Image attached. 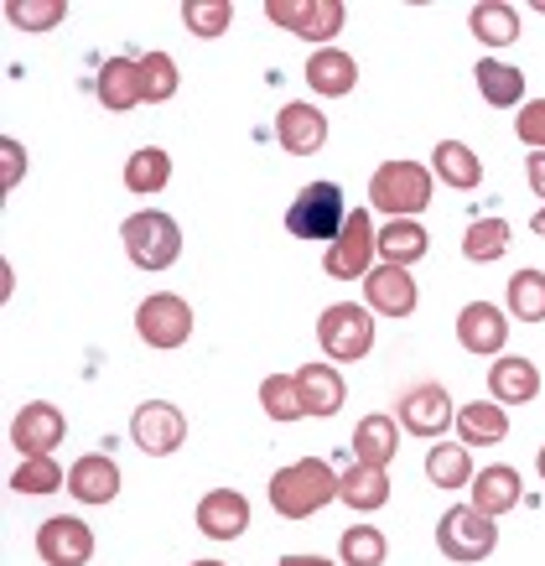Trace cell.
Listing matches in <instances>:
<instances>
[{
    "label": "cell",
    "instance_id": "1",
    "mask_svg": "<svg viewBox=\"0 0 545 566\" xmlns=\"http://www.w3.org/2000/svg\"><path fill=\"white\" fill-rule=\"evenodd\" d=\"M338 483L343 473H333L327 458H296V463L275 468L271 473V510L281 520H312L317 510H327L338 499Z\"/></svg>",
    "mask_w": 545,
    "mask_h": 566
},
{
    "label": "cell",
    "instance_id": "2",
    "mask_svg": "<svg viewBox=\"0 0 545 566\" xmlns=\"http://www.w3.org/2000/svg\"><path fill=\"white\" fill-rule=\"evenodd\" d=\"M119 244H125V255H130L136 271L161 275L182 255V229L161 208H140V213H130V219L119 223Z\"/></svg>",
    "mask_w": 545,
    "mask_h": 566
},
{
    "label": "cell",
    "instance_id": "3",
    "mask_svg": "<svg viewBox=\"0 0 545 566\" xmlns=\"http://www.w3.org/2000/svg\"><path fill=\"white\" fill-rule=\"evenodd\" d=\"M437 192V177L421 161H379L369 177V203L390 219H421Z\"/></svg>",
    "mask_w": 545,
    "mask_h": 566
},
{
    "label": "cell",
    "instance_id": "4",
    "mask_svg": "<svg viewBox=\"0 0 545 566\" xmlns=\"http://www.w3.org/2000/svg\"><path fill=\"white\" fill-rule=\"evenodd\" d=\"M348 223V208H343V188L338 182H307L286 203V234L291 240H317L333 244Z\"/></svg>",
    "mask_w": 545,
    "mask_h": 566
},
{
    "label": "cell",
    "instance_id": "5",
    "mask_svg": "<svg viewBox=\"0 0 545 566\" xmlns=\"http://www.w3.org/2000/svg\"><path fill=\"white\" fill-rule=\"evenodd\" d=\"M437 551L458 566L489 562L499 551V520H489L483 510H473V504H452V510L437 520Z\"/></svg>",
    "mask_w": 545,
    "mask_h": 566
},
{
    "label": "cell",
    "instance_id": "6",
    "mask_svg": "<svg viewBox=\"0 0 545 566\" xmlns=\"http://www.w3.org/2000/svg\"><path fill=\"white\" fill-rule=\"evenodd\" d=\"M317 344H323L327 364H358L375 348V312L364 302H333L317 317Z\"/></svg>",
    "mask_w": 545,
    "mask_h": 566
},
{
    "label": "cell",
    "instance_id": "7",
    "mask_svg": "<svg viewBox=\"0 0 545 566\" xmlns=\"http://www.w3.org/2000/svg\"><path fill=\"white\" fill-rule=\"evenodd\" d=\"M375 260H379V229L369 219V208H348L343 234L323 250V271L333 281H364V275L375 271Z\"/></svg>",
    "mask_w": 545,
    "mask_h": 566
},
{
    "label": "cell",
    "instance_id": "8",
    "mask_svg": "<svg viewBox=\"0 0 545 566\" xmlns=\"http://www.w3.org/2000/svg\"><path fill=\"white\" fill-rule=\"evenodd\" d=\"M136 338L156 354H171V348H182L192 338V307L188 296L177 292H151L146 302L136 307Z\"/></svg>",
    "mask_w": 545,
    "mask_h": 566
},
{
    "label": "cell",
    "instance_id": "9",
    "mask_svg": "<svg viewBox=\"0 0 545 566\" xmlns=\"http://www.w3.org/2000/svg\"><path fill=\"white\" fill-rule=\"evenodd\" d=\"M265 17L275 21V27H286L291 36H302V42H312V52L317 48H333V36L343 32V0H265Z\"/></svg>",
    "mask_w": 545,
    "mask_h": 566
},
{
    "label": "cell",
    "instance_id": "10",
    "mask_svg": "<svg viewBox=\"0 0 545 566\" xmlns=\"http://www.w3.org/2000/svg\"><path fill=\"white\" fill-rule=\"evenodd\" d=\"M11 447H17L21 458H52L63 437H69V416L57 411L52 400H27L17 416H11Z\"/></svg>",
    "mask_w": 545,
    "mask_h": 566
},
{
    "label": "cell",
    "instance_id": "11",
    "mask_svg": "<svg viewBox=\"0 0 545 566\" xmlns=\"http://www.w3.org/2000/svg\"><path fill=\"white\" fill-rule=\"evenodd\" d=\"M130 442L146 458H171L177 447L188 442V416L177 411L171 400H140L136 416H130Z\"/></svg>",
    "mask_w": 545,
    "mask_h": 566
},
{
    "label": "cell",
    "instance_id": "12",
    "mask_svg": "<svg viewBox=\"0 0 545 566\" xmlns=\"http://www.w3.org/2000/svg\"><path fill=\"white\" fill-rule=\"evenodd\" d=\"M36 556L42 566H88L94 562V531H88V520L78 515H52L36 525L32 535Z\"/></svg>",
    "mask_w": 545,
    "mask_h": 566
},
{
    "label": "cell",
    "instance_id": "13",
    "mask_svg": "<svg viewBox=\"0 0 545 566\" xmlns=\"http://www.w3.org/2000/svg\"><path fill=\"white\" fill-rule=\"evenodd\" d=\"M395 421L410 431V437H427V442H437V437H447V427L458 421V406H452V395H447V385H410L406 395H400V411H395Z\"/></svg>",
    "mask_w": 545,
    "mask_h": 566
},
{
    "label": "cell",
    "instance_id": "14",
    "mask_svg": "<svg viewBox=\"0 0 545 566\" xmlns=\"http://www.w3.org/2000/svg\"><path fill=\"white\" fill-rule=\"evenodd\" d=\"M458 344L473 354V359H499L510 348V312L494 307V302H468L458 312Z\"/></svg>",
    "mask_w": 545,
    "mask_h": 566
},
{
    "label": "cell",
    "instance_id": "15",
    "mask_svg": "<svg viewBox=\"0 0 545 566\" xmlns=\"http://www.w3.org/2000/svg\"><path fill=\"white\" fill-rule=\"evenodd\" d=\"M364 307L375 312V317H410V312L421 307V286L400 265H375V271L364 275Z\"/></svg>",
    "mask_w": 545,
    "mask_h": 566
},
{
    "label": "cell",
    "instance_id": "16",
    "mask_svg": "<svg viewBox=\"0 0 545 566\" xmlns=\"http://www.w3.org/2000/svg\"><path fill=\"white\" fill-rule=\"evenodd\" d=\"M94 94H99L104 109H115V115H130L136 104H146V84H140V57H104L99 73H94Z\"/></svg>",
    "mask_w": 545,
    "mask_h": 566
},
{
    "label": "cell",
    "instance_id": "17",
    "mask_svg": "<svg viewBox=\"0 0 545 566\" xmlns=\"http://www.w3.org/2000/svg\"><path fill=\"white\" fill-rule=\"evenodd\" d=\"M468 504L473 510H483L489 520H504L510 510H520V499H525V483H520V468L510 463H489V468H478L473 483H468Z\"/></svg>",
    "mask_w": 545,
    "mask_h": 566
},
{
    "label": "cell",
    "instance_id": "18",
    "mask_svg": "<svg viewBox=\"0 0 545 566\" xmlns=\"http://www.w3.org/2000/svg\"><path fill=\"white\" fill-rule=\"evenodd\" d=\"M198 531L208 541H239V535L250 531V499L239 494V489H208L198 499Z\"/></svg>",
    "mask_w": 545,
    "mask_h": 566
},
{
    "label": "cell",
    "instance_id": "19",
    "mask_svg": "<svg viewBox=\"0 0 545 566\" xmlns=\"http://www.w3.org/2000/svg\"><path fill=\"white\" fill-rule=\"evenodd\" d=\"M275 140H281V151L291 156H317L327 146V115L317 104H281V115H275Z\"/></svg>",
    "mask_w": 545,
    "mask_h": 566
},
{
    "label": "cell",
    "instance_id": "20",
    "mask_svg": "<svg viewBox=\"0 0 545 566\" xmlns=\"http://www.w3.org/2000/svg\"><path fill=\"white\" fill-rule=\"evenodd\" d=\"M69 494L88 510H99V504H115L119 494V463L109 452H84V458H73L69 468Z\"/></svg>",
    "mask_w": 545,
    "mask_h": 566
},
{
    "label": "cell",
    "instance_id": "21",
    "mask_svg": "<svg viewBox=\"0 0 545 566\" xmlns=\"http://www.w3.org/2000/svg\"><path fill=\"white\" fill-rule=\"evenodd\" d=\"M296 390H302V411L317 416V421L338 416L343 400H348V385H343L338 364H327V359L302 364V369H296Z\"/></svg>",
    "mask_w": 545,
    "mask_h": 566
},
{
    "label": "cell",
    "instance_id": "22",
    "mask_svg": "<svg viewBox=\"0 0 545 566\" xmlns=\"http://www.w3.org/2000/svg\"><path fill=\"white\" fill-rule=\"evenodd\" d=\"M489 395H494L499 406H530L541 395V369L525 354H499L489 364Z\"/></svg>",
    "mask_w": 545,
    "mask_h": 566
},
{
    "label": "cell",
    "instance_id": "23",
    "mask_svg": "<svg viewBox=\"0 0 545 566\" xmlns=\"http://www.w3.org/2000/svg\"><path fill=\"white\" fill-rule=\"evenodd\" d=\"M458 442L462 447H494L510 437V406H499V400H468L458 406Z\"/></svg>",
    "mask_w": 545,
    "mask_h": 566
},
{
    "label": "cell",
    "instance_id": "24",
    "mask_svg": "<svg viewBox=\"0 0 545 566\" xmlns=\"http://www.w3.org/2000/svg\"><path fill=\"white\" fill-rule=\"evenodd\" d=\"M307 88L323 99H343L358 88V63L343 48H317L307 57Z\"/></svg>",
    "mask_w": 545,
    "mask_h": 566
},
{
    "label": "cell",
    "instance_id": "25",
    "mask_svg": "<svg viewBox=\"0 0 545 566\" xmlns=\"http://www.w3.org/2000/svg\"><path fill=\"white\" fill-rule=\"evenodd\" d=\"M473 84L494 109H520V104H525V69H514L504 57H489V52H483L473 69Z\"/></svg>",
    "mask_w": 545,
    "mask_h": 566
},
{
    "label": "cell",
    "instance_id": "26",
    "mask_svg": "<svg viewBox=\"0 0 545 566\" xmlns=\"http://www.w3.org/2000/svg\"><path fill=\"white\" fill-rule=\"evenodd\" d=\"M390 468H364L354 463L348 473H343L338 483V504H348L354 515H375V510H385L390 504Z\"/></svg>",
    "mask_w": 545,
    "mask_h": 566
},
{
    "label": "cell",
    "instance_id": "27",
    "mask_svg": "<svg viewBox=\"0 0 545 566\" xmlns=\"http://www.w3.org/2000/svg\"><path fill=\"white\" fill-rule=\"evenodd\" d=\"M395 452H400V421L395 416H364L354 427V463L390 468Z\"/></svg>",
    "mask_w": 545,
    "mask_h": 566
},
{
    "label": "cell",
    "instance_id": "28",
    "mask_svg": "<svg viewBox=\"0 0 545 566\" xmlns=\"http://www.w3.org/2000/svg\"><path fill=\"white\" fill-rule=\"evenodd\" d=\"M431 177L447 182L452 192H473L483 182V161H478L473 146H462V140H437V151H431Z\"/></svg>",
    "mask_w": 545,
    "mask_h": 566
},
{
    "label": "cell",
    "instance_id": "29",
    "mask_svg": "<svg viewBox=\"0 0 545 566\" xmlns=\"http://www.w3.org/2000/svg\"><path fill=\"white\" fill-rule=\"evenodd\" d=\"M468 32H473L489 52L514 48V42H520V11L504 6V0H478L473 11H468Z\"/></svg>",
    "mask_w": 545,
    "mask_h": 566
},
{
    "label": "cell",
    "instance_id": "30",
    "mask_svg": "<svg viewBox=\"0 0 545 566\" xmlns=\"http://www.w3.org/2000/svg\"><path fill=\"white\" fill-rule=\"evenodd\" d=\"M427 250H431V240H427V229H421V219H390L379 229V265L410 271L416 260H427Z\"/></svg>",
    "mask_w": 545,
    "mask_h": 566
},
{
    "label": "cell",
    "instance_id": "31",
    "mask_svg": "<svg viewBox=\"0 0 545 566\" xmlns=\"http://www.w3.org/2000/svg\"><path fill=\"white\" fill-rule=\"evenodd\" d=\"M473 447H462V442H431L427 452V483L431 489H468L473 483Z\"/></svg>",
    "mask_w": 545,
    "mask_h": 566
},
{
    "label": "cell",
    "instance_id": "32",
    "mask_svg": "<svg viewBox=\"0 0 545 566\" xmlns=\"http://www.w3.org/2000/svg\"><path fill=\"white\" fill-rule=\"evenodd\" d=\"M504 312L520 317V323H545V271L525 265V271L510 275V286H504Z\"/></svg>",
    "mask_w": 545,
    "mask_h": 566
},
{
    "label": "cell",
    "instance_id": "33",
    "mask_svg": "<svg viewBox=\"0 0 545 566\" xmlns=\"http://www.w3.org/2000/svg\"><path fill=\"white\" fill-rule=\"evenodd\" d=\"M167 182H171V151H161V146L130 151V161H125V188L136 192V198H151V192H161Z\"/></svg>",
    "mask_w": 545,
    "mask_h": 566
},
{
    "label": "cell",
    "instance_id": "34",
    "mask_svg": "<svg viewBox=\"0 0 545 566\" xmlns=\"http://www.w3.org/2000/svg\"><path fill=\"white\" fill-rule=\"evenodd\" d=\"M510 250V219H473L468 234H462V255L473 265H494Z\"/></svg>",
    "mask_w": 545,
    "mask_h": 566
},
{
    "label": "cell",
    "instance_id": "35",
    "mask_svg": "<svg viewBox=\"0 0 545 566\" xmlns=\"http://www.w3.org/2000/svg\"><path fill=\"white\" fill-rule=\"evenodd\" d=\"M385 556H390V541H385L379 525H348L343 531V541H338L343 566H385Z\"/></svg>",
    "mask_w": 545,
    "mask_h": 566
},
{
    "label": "cell",
    "instance_id": "36",
    "mask_svg": "<svg viewBox=\"0 0 545 566\" xmlns=\"http://www.w3.org/2000/svg\"><path fill=\"white\" fill-rule=\"evenodd\" d=\"M260 411L291 427V421H302V390H296V375H265L260 379Z\"/></svg>",
    "mask_w": 545,
    "mask_h": 566
},
{
    "label": "cell",
    "instance_id": "37",
    "mask_svg": "<svg viewBox=\"0 0 545 566\" xmlns=\"http://www.w3.org/2000/svg\"><path fill=\"white\" fill-rule=\"evenodd\" d=\"M11 489L17 494H57V489H69V468H57V458H21V468L11 473Z\"/></svg>",
    "mask_w": 545,
    "mask_h": 566
},
{
    "label": "cell",
    "instance_id": "38",
    "mask_svg": "<svg viewBox=\"0 0 545 566\" xmlns=\"http://www.w3.org/2000/svg\"><path fill=\"white\" fill-rule=\"evenodd\" d=\"M6 21L21 32H52L69 21V0H6Z\"/></svg>",
    "mask_w": 545,
    "mask_h": 566
},
{
    "label": "cell",
    "instance_id": "39",
    "mask_svg": "<svg viewBox=\"0 0 545 566\" xmlns=\"http://www.w3.org/2000/svg\"><path fill=\"white\" fill-rule=\"evenodd\" d=\"M140 84H146V104H167L177 99V88H182V78H177V57L171 52H146L140 57Z\"/></svg>",
    "mask_w": 545,
    "mask_h": 566
},
{
    "label": "cell",
    "instance_id": "40",
    "mask_svg": "<svg viewBox=\"0 0 545 566\" xmlns=\"http://www.w3.org/2000/svg\"><path fill=\"white\" fill-rule=\"evenodd\" d=\"M182 27H188L192 36L213 42V36H223L234 27V6H229V0H188V6H182Z\"/></svg>",
    "mask_w": 545,
    "mask_h": 566
},
{
    "label": "cell",
    "instance_id": "41",
    "mask_svg": "<svg viewBox=\"0 0 545 566\" xmlns=\"http://www.w3.org/2000/svg\"><path fill=\"white\" fill-rule=\"evenodd\" d=\"M514 136L525 140L530 151H545V99H530L514 109Z\"/></svg>",
    "mask_w": 545,
    "mask_h": 566
},
{
    "label": "cell",
    "instance_id": "42",
    "mask_svg": "<svg viewBox=\"0 0 545 566\" xmlns=\"http://www.w3.org/2000/svg\"><path fill=\"white\" fill-rule=\"evenodd\" d=\"M21 172H27V151H21V140H0V188L6 192H17Z\"/></svg>",
    "mask_w": 545,
    "mask_h": 566
},
{
    "label": "cell",
    "instance_id": "43",
    "mask_svg": "<svg viewBox=\"0 0 545 566\" xmlns=\"http://www.w3.org/2000/svg\"><path fill=\"white\" fill-rule=\"evenodd\" d=\"M525 182H530V192L545 203V151H530V161H525Z\"/></svg>",
    "mask_w": 545,
    "mask_h": 566
},
{
    "label": "cell",
    "instance_id": "44",
    "mask_svg": "<svg viewBox=\"0 0 545 566\" xmlns=\"http://www.w3.org/2000/svg\"><path fill=\"white\" fill-rule=\"evenodd\" d=\"M281 566H343V562H327V556H302V551H291V556H281Z\"/></svg>",
    "mask_w": 545,
    "mask_h": 566
},
{
    "label": "cell",
    "instance_id": "45",
    "mask_svg": "<svg viewBox=\"0 0 545 566\" xmlns=\"http://www.w3.org/2000/svg\"><path fill=\"white\" fill-rule=\"evenodd\" d=\"M530 229H535V234L545 240V208H535V219H530Z\"/></svg>",
    "mask_w": 545,
    "mask_h": 566
},
{
    "label": "cell",
    "instance_id": "46",
    "mask_svg": "<svg viewBox=\"0 0 545 566\" xmlns=\"http://www.w3.org/2000/svg\"><path fill=\"white\" fill-rule=\"evenodd\" d=\"M535 468H541V479H545V442H541V452H535Z\"/></svg>",
    "mask_w": 545,
    "mask_h": 566
},
{
    "label": "cell",
    "instance_id": "47",
    "mask_svg": "<svg viewBox=\"0 0 545 566\" xmlns=\"http://www.w3.org/2000/svg\"><path fill=\"white\" fill-rule=\"evenodd\" d=\"M192 566H223V562H213V556H208V562H192Z\"/></svg>",
    "mask_w": 545,
    "mask_h": 566
}]
</instances>
